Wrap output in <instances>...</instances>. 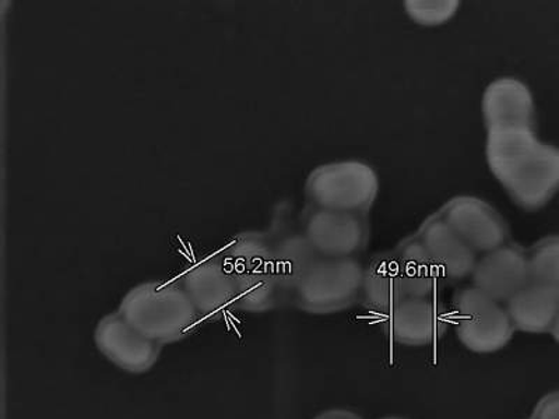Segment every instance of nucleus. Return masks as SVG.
I'll list each match as a JSON object with an SVG mask.
<instances>
[{"label": "nucleus", "mask_w": 559, "mask_h": 419, "mask_svg": "<svg viewBox=\"0 0 559 419\" xmlns=\"http://www.w3.org/2000/svg\"><path fill=\"white\" fill-rule=\"evenodd\" d=\"M94 343L109 362L134 375L156 366L163 347L134 328L119 312L98 322Z\"/></svg>", "instance_id": "8"}, {"label": "nucleus", "mask_w": 559, "mask_h": 419, "mask_svg": "<svg viewBox=\"0 0 559 419\" xmlns=\"http://www.w3.org/2000/svg\"><path fill=\"white\" fill-rule=\"evenodd\" d=\"M383 419H404V418L392 417V418H383Z\"/></svg>", "instance_id": "24"}, {"label": "nucleus", "mask_w": 559, "mask_h": 419, "mask_svg": "<svg viewBox=\"0 0 559 419\" xmlns=\"http://www.w3.org/2000/svg\"><path fill=\"white\" fill-rule=\"evenodd\" d=\"M314 419H362L357 414L349 412L346 410H332L321 414Z\"/></svg>", "instance_id": "22"}, {"label": "nucleus", "mask_w": 559, "mask_h": 419, "mask_svg": "<svg viewBox=\"0 0 559 419\" xmlns=\"http://www.w3.org/2000/svg\"><path fill=\"white\" fill-rule=\"evenodd\" d=\"M183 291L204 316L217 319L237 308L236 287L223 262L207 261L191 268L185 274Z\"/></svg>", "instance_id": "14"}, {"label": "nucleus", "mask_w": 559, "mask_h": 419, "mask_svg": "<svg viewBox=\"0 0 559 419\" xmlns=\"http://www.w3.org/2000/svg\"><path fill=\"white\" fill-rule=\"evenodd\" d=\"M273 248L278 282L284 296L293 299L298 284L321 256L314 252L304 232L286 234L273 242Z\"/></svg>", "instance_id": "18"}, {"label": "nucleus", "mask_w": 559, "mask_h": 419, "mask_svg": "<svg viewBox=\"0 0 559 419\" xmlns=\"http://www.w3.org/2000/svg\"><path fill=\"white\" fill-rule=\"evenodd\" d=\"M531 419H559V392L546 394L537 403Z\"/></svg>", "instance_id": "21"}, {"label": "nucleus", "mask_w": 559, "mask_h": 419, "mask_svg": "<svg viewBox=\"0 0 559 419\" xmlns=\"http://www.w3.org/2000/svg\"><path fill=\"white\" fill-rule=\"evenodd\" d=\"M439 214L477 254L496 251L508 243L507 223L496 208L481 199L453 197Z\"/></svg>", "instance_id": "9"}, {"label": "nucleus", "mask_w": 559, "mask_h": 419, "mask_svg": "<svg viewBox=\"0 0 559 419\" xmlns=\"http://www.w3.org/2000/svg\"><path fill=\"white\" fill-rule=\"evenodd\" d=\"M451 319L459 340L476 354L501 351L516 332L507 307L476 287L456 292Z\"/></svg>", "instance_id": "6"}, {"label": "nucleus", "mask_w": 559, "mask_h": 419, "mask_svg": "<svg viewBox=\"0 0 559 419\" xmlns=\"http://www.w3.org/2000/svg\"><path fill=\"white\" fill-rule=\"evenodd\" d=\"M451 322V313L438 298H404L384 316L389 336L411 347L431 346L441 340Z\"/></svg>", "instance_id": "10"}, {"label": "nucleus", "mask_w": 559, "mask_h": 419, "mask_svg": "<svg viewBox=\"0 0 559 419\" xmlns=\"http://www.w3.org/2000/svg\"><path fill=\"white\" fill-rule=\"evenodd\" d=\"M473 287L507 303L531 283L527 252L513 243L484 254L472 274Z\"/></svg>", "instance_id": "11"}, {"label": "nucleus", "mask_w": 559, "mask_h": 419, "mask_svg": "<svg viewBox=\"0 0 559 419\" xmlns=\"http://www.w3.org/2000/svg\"><path fill=\"white\" fill-rule=\"evenodd\" d=\"M515 331L551 333L559 313V287L531 282L507 303Z\"/></svg>", "instance_id": "15"}, {"label": "nucleus", "mask_w": 559, "mask_h": 419, "mask_svg": "<svg viewBox=\"0 0 559 419\" xmlns=\"http://www.w3.org/2000/svg\"><path fill=\"white\" fill-rule=\"evenodd\" d=\"M302 232L321 258H357L366 249L369 226L366 216L312 207L304 217Z\"/></svg>", "instance_id": "7"}, {"label": "nucleus", "mask_w": 559, "mask_h": 419, "mask_svg": "<svg viewBox=\"0 0 559 419\" xmlns=\"http://www.w3.org/2000/svg\"><path fill=\"white\" fill-rule=\"evenodd\" d=\"M223 264L236 287L238 309L262 313L286 301L271 238L262 234H245L227 249Z\"/></svg>", "instance_id": "3"}, {"label": "nucleus", "mask_w": 559, "mask_h": 419, "mask_svg": "<svg viewBox=\"0 0 559 419\" xmlns=\"http://www.w3.org/2000/svg\"><path fill=\"white\" fill-rule=\"evenodd\" d=\"M481 111L487 132L509 128H534L536 105L531 88L515 77H501L483 94Z\"/></svg>", "instance_id": "13"}, {"label": "nucleus", "mask_w": 559, "mask_h": 419, "mask_svg": "<svg viewBox=\"0 0 559 419\" xmlns=\"http://www.w3.org/2000/svg\"><path fill=\"white\" fill-rule=\"evenodd\" d=\"M489 171L518 207L537 212L559 192V147L542 142L534 128L487 132Z\"/></svg>", "instance_id": "1"}, {"label": "nucleus", "mask_w": 559, "mask_h": 419, "mask_svg": "<svg viewBox=\"0 0 559 419\" xmlns=\"http://www.w3.org/2000/svg\"><path fill=\"white\" fill-rule=\"evenodd\" d=\"M393 253L406 298H437L443 282L418 237L404 239Z\"/></svg>", "instance_id": "17"}, {"label": "nucleus", "mask_w": 559, "mask_h": 419, "mask_svg": "<svg viewBox=\"0 0 559 419\" xmlns=\"http://www.w3.org/2000/svg\"><path fill=\"white\" fill-rule=\"evenodd\" d=\"M364 273L357 258H319L298 284L293 302L313 314L344 311L361 299Z\"/></svg>", "instance_id": "5"}, {"label": "nucleus", "mask_w": 559, "mask_h": 419, "mask_svg": "<svg viewBox=\"0 0 559 419\" xmlns=\"http://www.w3.org/2000/svg\"><path fill=\"white\" fill-rule=\"evenodd\" d=\"M417 237L443 283H459L472 277L478 262L477 253L448 226L441 214L429 217Z\"/></svg>", "instance_id": "12"}, {"label": "nucleus", "mask_w": 559, "mask_h": 419, "mask_svg": "<svg viewBox=\"0 0 559 419\" xmlns=\"http://www.w3.org/2000/svg\"><path fill=\"white\" fill-rule=\"evenodd\" d=\"M119 313L144 336L164 346L182 342L193 331L198 309L183 288L144 283L123 297Z\"/></svg>", "instance_id": "2"}, {"label": "nucleus", "mask_w": 559, "mask_h": 419, "mask_svg": "<svg viewBox=\"0 0 559 419\" xmlns=\"http://www.w3.org/2000/svg\"><path fill=\"white\" fill-rule=\"evenodd\" d=\"M527 259L531 282L559 287V236L540 239Z\"/></svg>", "instance_id": "19"}, {"label": "nucleus", "mask_w": 559, "mask_h": 419, "mask_svg": "<svg viewBox=\"0 0 559 419\" xmlns=\"http://www.w3.org/2000/svg\"><path fill=\"white\" fill-rule=\"evenodd\" d=\"M406 298L402 274L393 252L376 254L364 273L361 299L369 312L388 316Z\"/></svg>", "instance_id": "16"}, {"label": "nucleus", "mask_w": 559, "mask_h": 419, "mask_svg": "<svg viewBox=\"0 0 559 419\" xmlns=\"http://www.w3.org/2000/svg\"><path fill=\"white\" fill-rule=\"evenodd\" d=\"M461 8L459 0H407L404 12L414 23L423 27H439L456 16Z\"/></svg>", "instance_id": "20"}, {"label": "nucleus", "mask_w": 559, "mask_h": 419, "mask_svg": "<svg viewBox=\"0 0 559 419\" xmlns=\"http://www.w3.org/2000/svg\"><path fill=\"white\" fill-rule=\"evenodd\" d=\"M306 193L312 207L367 217L379 194V178L367 163L324 164L309 175Z\"/></svg>", "instance_id": "4"}, {"label": "nucleus", "mask_w": 559, "mask_h": 419, "mask_svg": "<svg viewBox=\"0 0 559 419\" xmlns=\"http://www.w3.org/2000/svg\"><path fill=\"white\" fill-rule=\"evenodd\" d=\"M551 334H552L554 338H556V342L559 344V313H558L556 324H554Z\"/></svg>", "instance_id": "23"}]
</instances>
